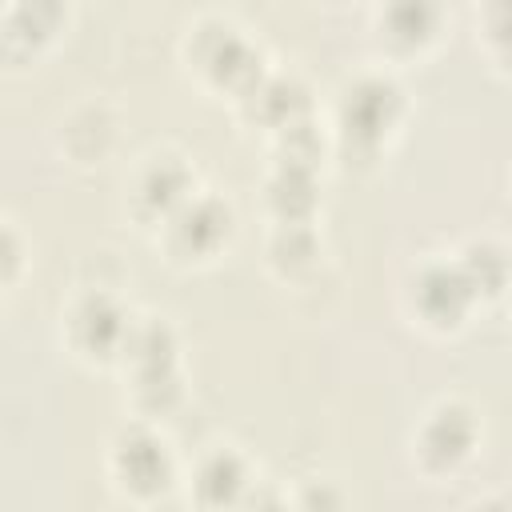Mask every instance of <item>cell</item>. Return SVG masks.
<instances>
[{
  "label": "cell",
  "mask_w": 512,
  "mask_h": 512,
  "mask_svg": "<svg viewBox=\"0 0 512 512\" xmlns=\"http://www.w3.org/2000/svg\"><path fill=\"white\" fill-rule=\"evenodd\" d=\"M168 248L180 260H208L232 232V212L212 196H188L180 208L164 216Z\"/></svg>",
  "instance_id": "2"
},
{
  "label": "cell",
  "mask_w": 512,
  "mask_h": 512,
  "mask_svg": "<svg viewBox=\"0 0 512 512\" xmlns=\"http://www.w3.org/2000/svg\"><path fill=\"white\" fill-rule=\"evenodd\" d=\"M468 296L472 284L460 268H424L416 280V308L428 324H456L464 316Z\"/></svg>",
  "instance_id": "8"
},
{
  "label": "cell",
  "mask_w": 512,
  "mask_h": 512,
  "mask_svg": "<svg viewBox=\"0 0 512 512\" xmlns=\"http://www.w3.org/2000/svg\"><path fill=\"white\" fill-rule=\"evenodd\" d=\"M248 484L252 480H248L244 460L236 452H228V448L204 456L200 468H196V500L200 504H236Z\"/></svg>",
  "instance_id": "9"
},
{
  "label": "cell",
  "mask_w": 512,
  "mask_h": 512,
  "mask_svg": "<svg viewBox=\"0 0 512 512\" xmlns=\"http://www.w3.org/2000/svg\"><path fill=\"white\" fill-rule=\"evenodd\" d=\"M20 256H24V252H20V240H16V236H12V232L0 224V284L16 276V268H20Z\"/></svg>",
  "instance_id": "11"
},
{
  "label": "cell",
  "mask_w": 512,
  "mask_h": 512,
  "mask_svg": "<svg viewBox=\"0 0 512 512\" xmlns=\"http://www.w3.org/2000/svg\"><path fill=\"white\" fill-rule=\"evenodd\" d=\"M400 88L384 76H364L356 80L344 100H340V128L348 140L356 144H380L384 132L396 124L400 116Z\"/></svg>",
  "instance_id": "3"
},
{
  "label": "cell",
  "mask_w": 512,
  "mask_h": 512,
  "mask_svg": "<svg viewBox=\"0 0 512 512\" xmlns=\"http://www.w3.org/2000/svg\"><path fill=\"white\" fill-rule=\"evenodd\" d=\"M440 0H384L380 36L396 52H424L440 36Z\"/></svg>",
  "instance_id": "7"
},
{
  "label": "cell",
  "mask_w": 512,
  "mask_h": 512,
  "mask_svg": "<svg viewBox=\"0 0 512 512\" xmlns=\"http://www.w3.org/2000/svg\"><path fill=\"white\" fill-rule=\"evenodd\" d=\"M128 316L108 300V296H84L76 300V308L68 312V340L80 356H112L120 352Z\"/></svg>",
  "instance_id": "5"
},
{
  "label": "cell",
  "mask_w": 512,
  "mask_h": 512,
  "mask_svg": "<svg viewBox=\"0 0 512 512\" xmlns=\"http://www.w3.org/2000/svg\"><path fill=\"white\" fill-rule=\"evenodd\" d=\"M472 448H476V420L460 404H440L436 412H428L416 436V452L428 472H452L472 456Z\"/></svg>",
  "instance_id": "4"
},
{
  "label": "cell",
  "mask_w": 512,
  "mask_h": 512,
  "mask_svg": "<svg viewBox=\"0 0 512 512\" xmlns=\"http://www.w3.org/2000/svg\"><path fill=\"white\" fill-rule=\"evenodd\" d=\"M188 196H192V176L176 156H148V164L140 168V176L132 184L136 216H144V220H164Z\"/></svg>",
  "instance_id": "6"
},
{
  "label": "cell",
  "mask_w": 512,
  "mask_h": 512,
  "mask_svg": "<svg viewBox=\"0 0 512 512\" xmlns=\"http://www.w3.org/2000/svg\"><path fill=\"white\" fill-rule=\"evenodd\" d=\"M108 472H112V484L132 496V500H156L172 488V456H168V444L136 424V428H124L116 440H112V456H108Z\"/></svg>",
  "instance_id": "1"
},
{
  "label": "cell",
  "mask_w": 512,
  "mask_h": 512,
  "mask_svg": "<svg viewBox=\"0 0 512 512\" xmlns=\"http://www.w3.org/2000/svg\"><path fill=\"white\" fill-rule=\"evenodd\" d=\"M64 20V0H16L12 16H8V36H20L24 48L44 44Z\"/></svg>",
  "instance_id": "10"
}]
</instances>
